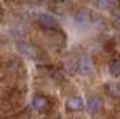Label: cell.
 Wrapping results in <instances>:
<instances>
[{
    "label": "cell",
    "instance_id": "cell-1",
    "mask_svg": "<svg viewBox=\"0 0 120 119\" xmlns=\"http://www.w3.org/2000/svg\"><path fill=\"white\" fill-rule=\"evenodd\" d=\"M38 25L45 30H56L59 28V23H58V18L53 17L51 13H40L38 15Z\"/></svg>",
    "mask_w": 120,
    "mask_h": 119
},
{
    "label": "cell",
    "instance_id": "cell-2",
    "mask_svg": "<svg viewBox=\"0 0 120 119\" xmlns=\"http://www.w3.org/2000/svg\"><path fill=\"white\" fill-rule=\"evenodd\" d=\"M17 50H18L22 55L28 56V58H35V60H36V56H38L36 46H33V45L28 43V41H18V43H17Z\"/></svg>",
    "mask_w": 120,
    "mask_h": 119
},
{
    "label": "cell",
    "instance_id": "cell-3",
    "mask_svg": "<svg viewBox=\"0 0 120 119\" xmlns=\"http://www.w3.org/2000/svg\"><path fill=\"white\" fill-rule=\"evenodd\" d=\"M77 68H79L81 74H92V71H94V65H92L89 56H81L79 63H77Z\"/></svg>",
    "mask_w": 120,
    "mask_h": 119
},
{
    "label": "cell",
    "instance_id": "cell-4",
    "mask_svg": "<svg viewBox=\"0 0 120 119\" xmlns=\"http://www.w3.org/2000/svg\"><path fill=\"white\" fill-rule=\"evenodd\" d=\"M31 107L35 109V111H46V109H49V101H48V98L46 96H35L33 99H31Z\"/></svg>",
    "mask_w": 120,
    "mask_h": 119
},
{
    "label": "cell",
    "instance_id": "cell-5",
    "mask_svg": "<svg viewBox=\"0 0 120 119\" xmlns=\"http://www.w3.org/2000/svg\"><path fill=\"white\" fill-rule=\"evenodd\" d=\"M84 107V101L81 96H72L66 101V109L71 111V112H77V111H82Z\"/></svg>",
    "mask_w": 120,
    "mask_h": 119
},
{
    "label": "cell",
    "instance_id": "cell-6",
    "mask_svg": "<svg viewBox=\"0 0 120 119\" xmlns=\"http://www.w3.org/2000/svg\"><path fill=\"white\" fill-rule=\"evenodd\" d=\"M100 109H102V99L99 96H90L87 99V111L90 114H97L100 112Z\"/></svg>",
    "mask_w": 120,
    "mask_h": 119
},
{
    "label": "cell",
    "instance_id": "cell-7",
    "mask_svg": "<svg viewBox=\"0 0 120 119\" xmlns=\"http://www.w3.org/2000/svg\"><path fill=\"white\" fill-rule=\"evenodd\" d=\"M97 7L102 10H113L120 5V0H97Z\"/></svg>",
    "mask_w": 120,
    "mask_h": 119
},
{
    "label": "cell",
    "instance_id": "cell-8",
    "mask_svg": "<svg viewBox=\"0 0 120 119\" xmlns=\"http://www.w3.org/2000/svg\"><path fill=\"white\" fill-rule=\"evenodd\" d=\"M105 93L112 98H120V84L118 83H107Z\"/></svg>",
    "mask_w": 120,
    "mask_h": 119
},
{
    "label": "cell",
    "instance_id": "cell-9",
    "mask_svg": "<svg viewBox=\"0 0 120 119\" xmlns=\"http://www.w3.org/2000/svg\"><path fill=\"white\" fill-rule=\"evenodd\" d=\"M109 73L112 76H120V58H113L109 61Z\"/></svg>",
    "mask_w": 120,
    "mask_h": 119
},
{
    "label": "cell",
    "instance_id": "cell-10",
    "mask_svg": "<svg viewBox=\"0 0 120 119\" xmlns=\"http://www.w3.org/2000/svg\"><path fill=\"white\" fill-rule=\"evenodd\" d=\"M76 22L77 23H89V13L86 12V10H82V12H79L77 15H76Z\"/></svg>",
    "mask_w": 120,
    "mask_h": 119
},
{
    "label": "cell",
    "instance_id": "cell-11",
    "mask_svg": "<svg viewBox=\"0 0 120 119\" xmlns=\"http://www.w3.org/2000/svg\"><path fill=\"white\" fill-rule=\"evenodd\" d=\"M113 27L120 30V13H118V15H115V18H113Z\"/></svg>",
    "mask_w": 120,
    "mask_h": 119
}]
</instances>
